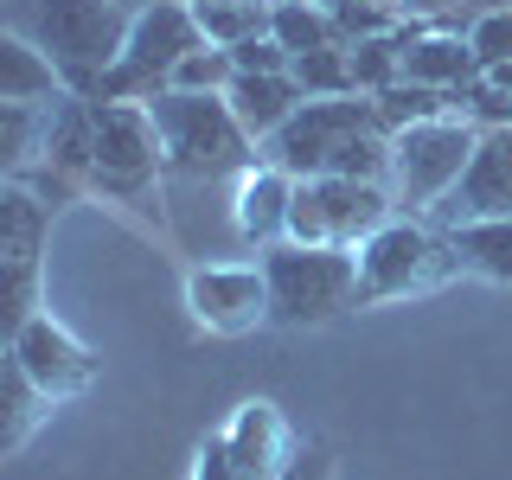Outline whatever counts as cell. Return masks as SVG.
<instances>
[{
	"label": "cell",
	"instance_id": "obj_11",
	"mask_svg": "<svg viewBox=\"0 0 512 480\" xmlns=\"http://www.w3.org/2000/svg\"><path fill=\"white\" fill-rule=\"evenodd\" d=\"M7 352L26 365V378L39 384V391L52 397V404H71V397H84L90 384H96V352L77 340V333L64 327L52 308L32 314L26 327L7 340Z\"/></svg>",
	"mask_w": 512,
	"mask_h": 480
},
{
	"label": "cell",
	"instance_id": "obj_22",
	"mask_svg": "<svg viewBox=\"0 0 512 480\" xmlns=\"http://www.w3.org/2000/svg\"><path fill=\"white\" fill-rule=\"evenodd\" d=\"M269 32L282 39V52H320V45H346L340 26H333V13L320 7V0H276V13H269Z\"/></svg>",
	"mask_w": 512,
	"mask_h": 480
},
{
	"label": "cell",
	"instance_id": "obj_14",
	"mask_svg": "<svg viewBox=\"0 0 512 480\" xmlns=\"http://www.w3.org/2000/svg\"><path fill=\"white\" fill-rule=\"evenodd\" d=\"M218 442H224V455L237 461L244 480H276L282 461L295 455V429H288V416L269 404V397H244V404L224 416Z\"/></svg>",
	"mask_w": 512,
	"mask_h": 480
},
{
	"label": "cell",
	"instance_id": "obj_4",
	"mask_svg": "<svg viewBox=\"0 0 512 480\" xmlns=\"http://www.w3.org/2000/svg\"><path fill=\"white\" fill-rule=\"evenodd\" d=\"M461 269L455 244H448L442 224H423V218H391L378 224L372 237L359 244V301L378 308V301H410V295H436L448 288Z\"/></svg>",
	"mask_w": 512,
	"mask_h": 480
},
{
	"label": "cell",
	"instance_id": "obj_28",
	"mask_svg": "<svg viewBox=\"0 0 512 480\" xmlns=\"http://www.w3.org/2000/svg\"><path fill=\"white\" fill-rule=\"evenodd\" d=\"M192 480H244V474H237V461L224 455V442L212 436V442L199 448V461H192Z\"/></svg>",
	"mask_w": 512,
	"mask_h": 480
},
{
	"label": "cell",
	"instance_id": "obj_24",
	"mask_svg": "<svg viewBox=\"0 0 512 480\" xmlns=\"http://www.w3.org/2000/svg\"><path fill=\"white\" fill-rule=\"evenodd\" d=\"M231 77H237V64L224 45H192V52L180 58V71H173V90H199V96H224L231 90Z\"/></svg>",
	"mask_w": 512,
	"mask_h": 480
},
{
	"label": "cell",
	"instance_id": "obj_17",
	"mask_svg": "<svg viewBox=\"0 0 512 480\" xmlns=\"http://www.w3.org/2000/svg\"><path fill=\"white\" fill-rule=\"evenodd\" d=\"M64 96V71L26 32H0V103H58Z\"/></svg>",
	"mask_w": 512,
	"mask_h": 480
},
{
	"label": "cell",
	"instance_id": "obj_1",
	"mask_svg": "<svg viewBox=\"0 0 512 480\" xmlns=\"http://www.w3.org/2000/svg\"><path fill=\"white\" fill-rule=\"evenodd\" d=\"M7 26L26 32V39L58 64L64 90L96 103V84H103V71L116 64L135 13H128L122 0H13Z\"/></svg>",
	"mask_w": 512,
	"mask_h": 480
},
{
	"label": "cell",
	"instance_id": "obj_13",
	"mask_svg": "<svg viewBox=\"0 0 512 480\" xmlns=\"http://www.w3.org/2000/svg\"><path fill=\"white\" fill-rule=\"evenodd\" d=\"M288 212H295V173H282L276 160H256L231 180V231L256 256L288 237Z\"/></svg>",
	"mask_w": 512,
	"mask_h": 480
},
{
	"label": "cell",
	"instance_id": "obj_19",
	"mask_svg": "<svg viewBox=\"0 0 512 480\" xmlns=\"http://www.w3.org/2000/svg\"><path fill=\"white\" fill-rule=\"evenodd\" d=\"M448 244H455V256H461V269H468V276L512 288V218L455 224V231H448Z\"/></svg>",
	"mask_w": 512,
	"mask_h": 480
},
{
	"label": "cell",
	"instance_id": "obj_7",
	"mask_svg": "<svg viewBox=\"0 0 512 480\" xmlns=\"http://www.w3.org/2000/svg\"><path fill=\"white\" fill-rule=\"evenodd\" d=\"M52 212L58 205L45 199L39 186H26V180L0 186V327H7V340L45 308L39 301V269H45Z\"/></svg>",
	"mask_w": 512,
	"mask_h": 480
},
{
	"label": "cell",
	"instance_id": "obj_18",
	"mask_svg": "<svg viewBox=\"0 0 512 480\" xmlns=\"http://www.w3.org/2000/svg\"><path fill=\"white\" fill-rule=\"evenodd\" d=\"M0 397H7V410H0V455H20L32 442V429H39L58 404L26 378V365L13 359V352H7V365H0Z\"/></svg>",
	"mask_w": 512,
	"mask_h": 480
},
{
	"label": "cell",
	"instance_id": "obj_8",
	"mask_svg": "<svg viewBox=\"0 0 512 480\" xmlns=\"http://www.w3.org/2000/svg\"><path fill=\"white\" fill-rule=\"evenodd\" d=\"M397 218V192L384 180H340V173H314L295 180V212H288V237L295 244H340L359 250L378 224Z\"/></svg>",
	"mask_w": 512,
	"mask_h": 480
},
{
	"label": "cell",
	"instance_id": "obj_29",
	"mask_svg": "<svg viewBox=\"0 0 512 480\" xmlns=\"http://www.w3.org/2000/svg\"><path fill=\"white\" fill-rule=\"evenodd\" d=\"M480 7H512V0H480Z\"/></svg>",
	"mask_w": 512,
	"mask_h": 480
},
{
	"label": "cell",
	"instance_id": "obj_23",
	"mask_svg": "<svg viewBox=\"0 0 512 480\" xmlns=\"http://www.w3.org/2000/svg\"><path fill=\"white\" fill-rule=\"evenodd\" d=\"M288 77L301 84V96H359V90H352L346 45H320V52H295V58H288Z\"/></svg>",
	"mask_w": 512,
	"mask_h": 480
},
{
	"label": "cell",
	"instance_id": "obj_27",
	"mask_svg": "<svg viewBox=\"0 0 512 480\" xmlns=\"http://www.w3.org/2000/svg\"><path fill=\"white\" fill-rule=\"evenodd\" d=\"M231 64H237V71H288V52H282L276 32H256V39L231 45Z\"/></svg>",
	"mask_w": 512,
	"mask_h": 480
},
{
	"label": "cell",
	"instance_id": "obj_26",
	"mask_svg": "<svg viewBox=\"0 0 512 480\" xmlns=\"http://www.w3.org/2000/svg\"><path fill=\"white\" fill-rule=\"evenodd\" d=\"M276 480H340V455L327 436H295V455L282 461Z\"/></svg>",
	"mask_w": 512,
	"mask_h": 480
},
{
	"label": "cell",
	"instance_id": "obj_2",
	"mask_svg": "<svg viewBox=\"0 0 512 480\" xmlns=\"http://www.w3.org/2000/svg\"><path fill=\"white\" fill-rule=\"evenodd\" d=\"M148 109L160 128V154H167V180H237L244 167L263 160V148L250 141V128L237 122L224 96L160 90Z\"/></svg>",
	"mask_w": 512,
	"mask_h": 480
},
{
	"label": "cell",
	"instance_id": "obj_5",
	"mask_svg": "<svg viewBox=\"0 0 512 480\" xmlns=\"http://www.w3.org/2000/svg\"><path fill=\"white\" fill-rule=\"evenodd\" d=\"M192 45H205V32H199L186 0H154V7H141L116 64H109L103 84H96V103H154L160 90H173V71H180V58Z\"/></svg>",
	"mask_w": 512,
	"mask_h": 480
},
{
	"label": "cell",
	"instance_id": "obj_6",
	"mask_svg": "<svg viewBox=\"0 0 512 480\" xmlns=\"http://www.w3.org/2000/svg\"><path fill=\"white\" fill-rule=\"evenodd\" d=\"M480 141V122H468L461 109L448 116H423L391 135V192L404 212H436L448 192L468 173V154Z\"/></svg>",
	"mask_w": 512,
	"mask_h": 480
},
{
	"label": "cell",
	"instance_id": "obj_21",
	"mask_svg": "<svg viewBox=\"0 0 512 480\" xmlns=\"http://www.w3.org/2000/svg\"><path fill=\"white\" fill-rule=\"evenodd\" d=\"M346 64H352V90L359 96H384L391 84H404V26L378 32V39H352Z\"/></svg>",
	"mask_w": 512,
	"mask_h": 480
},
{
	"label": "cell",
	"instance_id": "obj_20",
	"mask_svg": "<svg viewBox=\"0 0 512 480\" xmlns=\"http://www.w3.org/2000/svg\"><path fill=\"white\" fill-rule=\"evenodd\" d=\"M192 20H199V32L212 45H244L256 39V32H269V13H276V0H186Z\"/></svg>",
	"mask_w": 512,
	"mask_h": 480
},
{
	"label": "cell",
	"instance_id": "obj_9",
	"mask_svg": "<svg viewBox=\"0 0 512 480\" xmlns=\"http://www.w3.org/2000/svg\"><path fill=\"white\" fill-rule=\"evenodd\" d=\"M167 173L160 128L148 103H96V154H90V192L116 205H141Z\"/></svg>",
	"mask_w": 512,
	"mask_h": 480
},
{
	"label": "cell",
	"instance_id": "obj_25",
	"mask_svg": "<svg viewBox=\"0 0 512 480\" xmlns=\"http://www.w3.org/2000/svg\"><path fill=\"white\" fill-rule=\"evenodd\" d=\"M468 45L480 64H512V7H474Z\"/></svg>",
	"mask_w": 512,
	"mask_h": 480
},
{
	"label": "cell",
	"instance_id": "obj_16",
	"mask_svg": "<svg viewBox=\"0 0 512 480\" xmlns=\"http://www.w3.org/2000/svg\"><path fill=\"white\" fill-rule=\"evenodd\" d=\"M224 103L237 109V122H244V128H250V141L263 148V141L276 135V128L295 116L308 96H301V84H295L288 71H237V77H231V90H224Z\"/></svg>",
	"mask_w": 512,
	"mask_h": 480
},
{
	"label": "cell",
	"instance_id": "obj_15",
	"mask_svg": "<svg viewBox=\"0 0 512 480\" xmlns=\"http://www.w3.org/2000/svg\"><path fill=\"white\" fill-rule=\"evenodd\" d=\"M474 71H480V58H474L468 32L423 26V20L404 26V77H410V84H429V90H448V96H455Z\"/></svg>",
	"mask_w": 512,
	"mask_h": 480
},
{
	"label": "cell",
	"instance_id": "obj_3",
	"mask_svg": "<svg viewBox=\"0 0 512 480\" xmlns=\"http://www.w3.org/2000/svg\"><path fill=\"white\" fill-rule=\"evenodd\" d=\"M263 276H269V308H276L282 327H327L359 301V250H340V244H269L263 256Z\"/></svg>",
	"mask_w": 512,
	"mask_h": 480
},
{
	"label": "cell",
	"instance_id": "obj_12",
	"mask_svg": "<svg viewBox=\"0 0 512 480\" xmlns=\"http://www.w3.org/2000/svg\"><path fill=\"white\" fill-rule=\"evenodd\" d=\"M474 218H512V128H480L461 186L436 205L442 231L474 224Z\"/></svg>",
	"mask_w": 512,
	"mask_h": 480
},
{
	"label": "cell",
	"instance_id": "obj_10",
	"mask_svg": "<svg viewBox=\"0 0 512 480\" xmlns=\"http://www.w3.org/2000/svg\"><path fill=\"white\" fill-rule=\"evenodd\" d=\"M186 308L205 333H218V340H244V333L276 320L263 263H199L186 276Z\"/></svg>",
	"mask_w": 512,
	"mask_h": 480
}]
</instances>
